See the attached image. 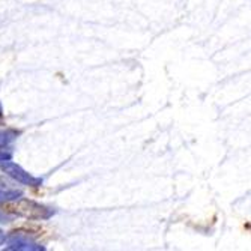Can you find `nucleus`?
Instances as JSON below:
<instances>
[{"instance_id": "f257e3e1", "label": "nucleus", "mask_w": 251, "mask_h": 251, "mask_svg": "<svg viewBox=\"0 0 251 251\" xmlns=\"http://www.w3.org/2000/svg\"><path fill=\"white\" fill-rule=\"evenodd\" d=\"M5 212H11L14 215H20V217H25L29 220H45V218H50L53 215V211L41 206V204L32 201V200H18L17 203L12 204H6Z\"/></svg>"}, {"instance_id": "f03ea898", "label": "nucleus", "mask_w": 251, "mask_h": 251, "mask_svg": "<svg viewBox=\"0 0 251 251\" xmlns=\"http://www.w3.org/2000/svg\"><path fill=\"white\" fill-rule=\"evenodd\" d=\"M0 169H2L5 173H8L9 176H12L15 180L21 182V184H25V185L38 187V185L42 184V179L41 177L30 176L27 172H25L20 166H17L15 163L9 161V159H6V161H0Z\"/></svg>"}, {"instance_id": "7ed1b4c3", "label": "nucleus", "mask_w": 251, "mask_h": 251, "mask_svg": "<svg viewBox=\"0 0 251 251\" xmlns=\"http://www.w3.org/2000/svg\"><path fill=\"white\" fill-rule=\"evenodd\" d=\"M8 250H42V247H39L38 244L32 242L26 235L23 233H12L9 236V247Z\"/></svg>"}, {"instance_id": "20e7f679", "label": "nucleus", "mask_w": 251, "mask_h": 251, "mask_svg": "<svg viewBox=\"0 0 251 251\" xmlns=\"http://www.w3.org/2000/svg\"><path fill=\"white\" fill-rule=\"evenodd\" d=\"M3 244H5V233L2 229H0V245H3Z\"/></svg>"}]
</instances>
